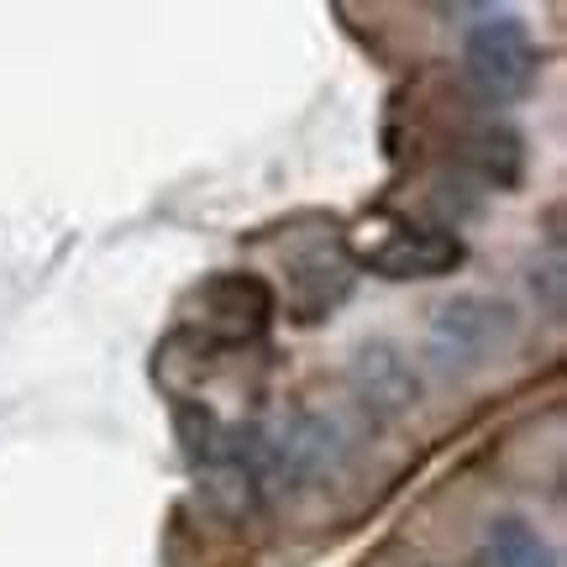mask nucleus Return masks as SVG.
Listing matches in <instances>:
<instances>
[{"mask_svg": "<svg viewBox=\"0 0 567 567\" xmlns=\"http://www.w3.org/2000/svg\"><path fill=\"white\" fill-rule=\"evenodd\" d=\"M463 80L488 105L505 111L536 84V42L515 11H478L463 27Z\"/></svg>", "mask_w": 567, "mask_h": 567, "instance_id": "2", "label": "nucleus"}, {"mask_svg": "<svg viewBox=\"0 0 567 567\" xmlns=\"http://www.w3.org/2000/svg\"><path fill=\"white\" fill-rule=\"evenodd\" d=\"M530 289H536V295L547 289V310H551V316H563V264H557V252H551L547 274L536 268V279H530Z\"/></svg>", "mask_w": 567, "mask_h": 567, "instance_id": "10", "label": "nucleus"}, {"mask_svg": "<svg viewBox=\"0 0 567 567\" xmlns=\"http://www.w3.org/2000/svg\"><path fill=\"white\" fill-rule=\"evenodd\" d=\"M478 567H557V551L530 520L499 515L488 520L484 542H478Z\"/></svg>", "mask_w": 567, "mask_h": 567, "instance_id": "8", "label": "nucleus"}, {"mask_svg": "<svg viewBox=\"0 0 567 567\" xmlns=\"http://www.w3.org/2000/svg\"><path fill=\"white\" fill-rule=\"evenodd\" d=\"M195 305H200V331L216 347H247L258 342L274 321V289L258 274H216L195 289Z\"/></svg>", "mask_w": 567, "mask_h": 567, "instance_id": "5", "label": "nucleus"}, {"mask_svg": "<svg viewBox=\"0 0 567 567\" xmlns=\"http://www.w3.org/2000/svg\"><path fill=\"white\" fill-rule=\"evenodd\" d=\"M358 284V264L347 258L342 243H316V247H300L289 258V310L300 316L305 326L326 321L337 305H347Z\"/></svg>", "mask_w": 567, "mask_h": 567, "instance_id": "7", "label": "nucleus"}, {"mask_svg": "<svg viewBox=\"0 0 567 567\" xmlns=\"http://www.w3.org/2000/svg\"><path fill=\"white\" fill-rule=\"evenodd\" d=\"M520 337L515 305L499 295H452L431 310L425 331V363L442 379H473L488 363H499Z\"/></svg>", "mask_w": 567, "mask_h": 567, "instance_id": "1", "label": "nucleus"}, {"mask_svg": "<svg viewBox=\"0 0 567 567\" xmlns=\"http://www.w3.org/2000/svg\"><path fill=\"white\" fill-rule=\"evenodd\" d=\"M347 431L331 415L305 410L284 431H268V467H274V488H300V484H326L347 467Z\"/></svg>", "mask_w": 567, "mask_h": 567, "instance_id": "4", "label": "nucleus"}, {"mask_svg": "<svg viewBox=\"0 0 567 567\" xmlns=\"http://www.w3.org/2000/svg\"><path fill=\"white\" fill-rule=\"evenodd\" d=\"M467 163L484 174L488 184H499V189H509V184L520 179V168H526V142H520V132L505 122H488L473 132V142H467Z\"/></svg>", "mask_w": 567, "mask_h": 567, "instance_id": "9", "label": "nucleus"}, {"mask_svg": "<svg viewBox=\"0 0 567 567\" xmlns=\"http://www.w3.org/2000/svg\"><path fill=\"white\" fill-rule=\"evenodd\" d=\"M467 264V243L446 226H400L394 237L373 247L363 258L368 274L389 284H415V279H446Z\"/></svg>", "mask_w": 567, "mask_h": 567, "instance_id": "6", "label": "nucleus"}, {"mask_svg": "<svg viewBox=\"0 0 567 567\" xmlns=\"http://www.w3.org/2000/svg\"><path fill=\"white\" fill-rule=\"evenodd\" d=\"M347 384H352V400L373 425H400L421 410V373L410 363L405 347L394 342H363L352 352V368H347Z\"/></svg>", "mask_w": 567, "mask_h": 567, "instance_id": "3", "label": "nucleus"}]
</instances>
